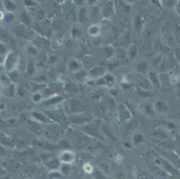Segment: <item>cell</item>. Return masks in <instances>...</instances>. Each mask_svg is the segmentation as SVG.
Returning <instances> with one entry per match:
<instances>
[{"mask_svg": "<svg viewBox=\"0 0 180 179\" xmlns=\"http://www.w3.org/2000/svg\"><path fill=\"white\" fill-rule=\"evenodd\" d=\"M84 170H85V172H87V173H92V167L90 166V165H84Z\"/></svg>", "mask_w": 180, "mask_h": 179, "instance_id": "obj_1", "label": "cell"}]
</instances>
